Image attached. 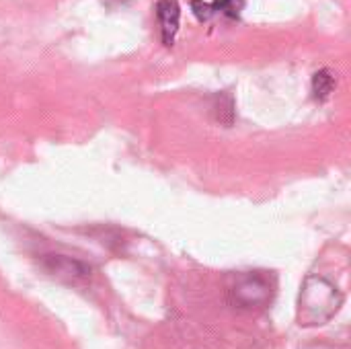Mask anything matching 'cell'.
Wrapping results in <instances>:
<instances>
[{"label":"cell","instance_id":"6da1fadb","mask_svg":"<svg viewBox=\"0 0 351 349\" xmlns=\"http://www.w3.org/2000/svg\"><path fill=\"white\" fill-rule=\"evenodd\" d=\"M341 302H343V296L331 282H327L325 278H317V276L306 278L302 292H300V304H298L300 325L327 323L339 311Z\"/></svg>","mask_w":351,"mask_h":349},{"label":"cell","instance_id":"7a4b0ae2","mask_svg":"<svg viewBox=\"0 0 351 349\" xmlns=\"http://www.w3.org/2000/svg\"><path fill=\"white\" fill-rule=\"evenodd\" d=\"M274 298V282L263 272H245L232 278L228 286V300L243 311L263 309Z\"/></svg>","mask_w":351,"mask_h":349},{"label":"cell","instance_id":"3957f363","mask_svg":"<svg viewBox=\"0 0 351 349\" xmlns=\"http://www.w3.org/2000/svg\"><path fill=\"white\" fill-rule=\"evenodd\" d=\"M156 19L160 23V35L162 43L171 47L175 43V35L179 31V19H181V8L177 0H158L156 2Z\"/></svg>","mask_w":351,"mask_h":349},{"label":"cell","instance_id":"277c9868","mask_svg":"<svg viewBox=\"0 0 351 349\" xmlns=\"http://www.w3.org/2000/svg\"><path fill=\"white\" fill-rule=\"evenodd\" d=\"M47 272L58 276V278H84L90 269L84 267L82 263L78 261H72L68 257H62V255H49L47 257Z\"/></svg>","mask_w":351,"mask_h":349},{"label":"cell","instance_id":"5b68a950","mask_svg":"<svg viewBox=\"0 0 351 349\" xmlns=\"http://www.w3.org/2000/svg\"><path fill=\"white\" fill-rule=\"evenodd\" d=\"M335 88V74L331 70H321L313 76V95L319 101L329 99V95Z\"/></svg>","mask_w":351,"mask_h":349},{"label":"cell","instance_id":"8992f818","mask_svg":"<svg viewBox=\"0 0 351 349\" xmlns=\"http://www.w3.org/2000/svg\"><path fill=\"white\" fill-rule=\"evenodd\" d=\"M212 14H222L226 19H239L245 8V0H214L210 2Z\"/></svg>","mask_w":351,"mask_h":349},{"label":"cell","instance_id":"52a82bcc","mask_svg":"<svg viewBox=\"0 0 351 349\" xmlns=\"http://www.w3.org/2000/svg\"><path fill=\"white\" fill-rule=\"evenodd\" d=\"M191 8H193V14L204 23V21H210L214 14H212V8H210V2H204V0H191Z\"/></svg>","mask_w":351,"mask_h":349}]
</instances>
